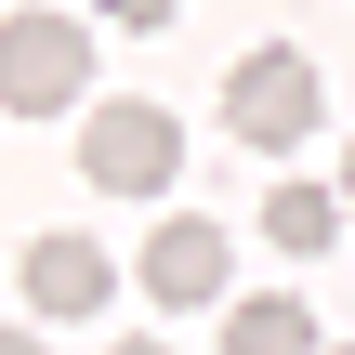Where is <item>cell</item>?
<instances>
[{
	"mask_svg": "<svg viewBox=\"0 0 355 355\" xmlns=\"http://www.w3.org/2000/svg\"><path fill=\"white\" fill-rule=\"evenodd\" d=\"M79 92H92V26L53 13V0H26L0 26V119H66Z\"/></svg>",
	"mask_w": 355,
	"mask_h": 355,
	"instance_id": "obj_1",
	"label": "cell"
},
{
	"mask_svg": "<svg viewBox=\"0 0 355 355\" xmlns=\"http://www.w3.org/2000/svg\"><path fill=\"white\" fill-rule=\"evenodd\" d=\"M316 105H329L316 53H250V66L224 79V132H237V145H263V158L316 145Z\"/></svg>",
	"mask_w": 355,
	"mask_h": 355,
	"instance_id": "obj_2",
	"label": "cell"
},
{
	"mask_svg": "<svg viewBox=\"0 0 355 355\" xmlns=\"http://www.w3.org/2000/svg\"><path fill=\"white\" fill-rule=\"evenodd\" d=\"M79 171H92L105 198H158V184L184 171V119H171V105H92V119H79Z\"/></svg>",
	"mask_w": 355,
	"mask_h": 355,
	"instance_id": "obj_3",
	"label": "cell"
},
{
	"mask_svg": "<svg viewBox=\"0 0 355 355\" xmlns=\"http://www.w3.org/2000/svg\"><path fill=\"white\" fill-rule=\"evenodd\" d=\"M145 290H158V303H211V290H224V224L171 211V224L145 237Z\"/></svg>",
	"mask_w": 355,
	"mask_h": 355,
	"instance_id": "obj_4",
	"label": "cell"
},
{
	"mask_svg": "<svg viewBox=\"0 0 355 355\" xmlns=\"http://www.w3.org/2000/svg\"><path fill=\"white\" fill-rule=\"evenodd\" d=\"M26 303H40V316H92V303H105V250H92V237H40V250H26Z\"/></svg>",
	"mask_w": 355,
	"mask_h": 355,
	"instance_id": "obj_5",
	"label": "cell"
},
{
	"mask_svg": "<svg viewBox=\"0 0 355 355\" xmlns=\"http://www.w3.org/2000/svg\"><path fill=\"white\" fill-rule=\"evenodd\" d=\"M224 355H316V303H290V290H250V303L224 316Z\"/></svg>",
	"mask_w": 355,
	"mask_h": 355,
	"instance_id": "obj_6",
	"label": "cell"
},
{
	"mask_svg": "<svg viewBox=\"0 0 355 355\" xmlns=\"http://www.w3.org/2000/svg\"><path fill=\"white\" fill-rule=\"evenodd\" d=\"M263 237H277V250H329V237H343V184H277V198H263Z\"/></svg>",
	"mask_w": 355,
	"mask_h": 355,
	"instance_id": "obj_7",
	"label": "cell"
},
{
	"mask_svg": "<svg viewBox=\"0 0 355 355\" xmlns=\"http://www.w3.org/2000/svg\"><path fill=\"white\" fill-rule=\"evenodd\" d=\"M105 13H119V26H171L184 0H105Z\"/></svg>",
	"mask_w": 355,
	"mask_h": 355,
	"instance_id": "obj_8",
	"label": "cell"
},
{
	"mask_svg": "<svg viewBox=\"0 0 355 355\" xmlns=\"http://www.w3.org/2000/svg\"><path fill=\"white\" fill-rule=\"evenodd\" d=\"M0 355H40V343H26V329H0Z\"/></svg>",
	"mask_w": 355,
	"mask_h": 355,
	"instance_id": "obj_9",
	"label": "cell"
},
{
	"mask_svg": "<svg viewBox=\"0 0 355 355\" xmlns=\"http://www.w3.org/2000/svg\"><path fill=\"white\" fill-rule=\"evenodd\" d=\"M119 355H171V343H119Z\"/></svg>",
	"mask_w": 355,
	"mask_h": 355,
	"instance_id": "obj_10",
	"label": "cell"
},
{
	"mask_svg": "<svg viewBox=\"0 0 355 355\" xmlns=\"http://www.w3.org/2000/svg\"><path fill=\"white\" fill-rule=\"evenodd\" d=\"M343 211H355V158H343Z\"/></svg>",
	"mask_w": 355,
	"mask_h": 355,
	"instance_id": "obj_11",
	"label": "cell"
}]
</instances>
